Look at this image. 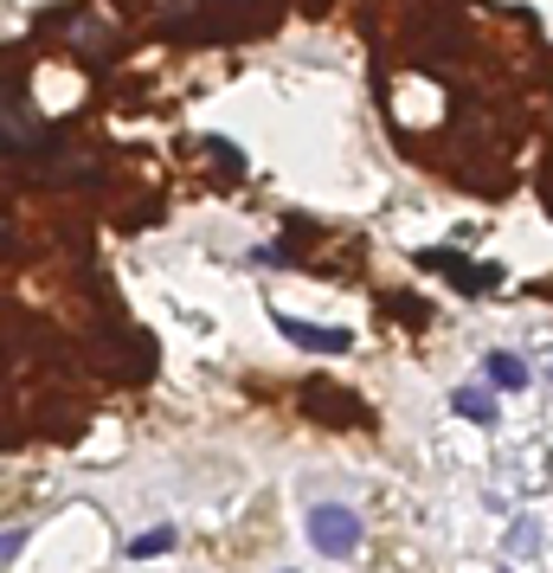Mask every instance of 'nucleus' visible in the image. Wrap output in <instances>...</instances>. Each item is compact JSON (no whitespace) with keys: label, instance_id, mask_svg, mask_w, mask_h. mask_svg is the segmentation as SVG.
<instances>
[{"label":"nucleus","instance_id":"nucleus-1","mask_svg":"<svg viewBox=\"0 0 553 573\" xmlns=\"http://www.w3.org/2000/svg\"><path fill=\"white\" fill-rule=\"evenodd\" d=\"M309 541H316V554L348 561V554L361 548V516L341 509V502H316V509H309Z\"/></svg>","mask_w":553,"mask_h":573},{"label":"nucleus","instance_id":"nucleus-2","mask_svg":"<svg viewBox=\"0 0 553 573\" xmlns=\"http://www.w3.org/2000/svg\"><path fill=\"white\" fill-rule=\"evenodd\" d=\"M425 265H444L464 290H489V284H502V270H496V265H464L457 252H425Z\"/></svg>","mask_w":553,"mask_h":573},{"label":"nucleus","instance_id":"nucleus-3","mask_svg":"<svg viewBox=\"0 0 553 573\" xmlns=\"http://www.w3.org/2000/svg\"><path fill=\"white\" fill-rule=\"evenodd\" d=\"M482 374H489V386L515 393V386H528V361H521V354H509V348H496V354L482 361Z\"/></svg>","mask_w":553,"mask_h":573},{"label":"nucleus","instance_id":"nucleus-4","mask_svg":"<svg viewBox=\"0 0 553 573\" xmlns=\"http://www.w3.org/2000/svg\"><path fill=\"white\" fill-rule=\"evenodd\" d=\"M284 336H290V342H302V348H322V354H341V348H348V336L309 329V322H290V316H284Z\"/></svg>","mask_w":553,"mask_h":573},{"label":"nucleus","instance_id":"nucleus-5","mask_svg":"<svg viewBox=\"0 0 553 573\" xmlns=\"http://www.w3.org/2000/svg\"><path fill=\"white\" fill-rule=\"evenodd\" d=\"M450 406H457V413H470V420H482V425H496V406H489L482 393H470V386H464V393H457Z\"/></svg>","mask_w":553,"mask_h":573},{"label":"nucleus","instance_id":"nucleus-6","mask_svg":"<svg viewBox=\"0 0 553 573\" xmlns=\"http://www.w3.org/2000/svg\"><path fill=\"white\" fill-rule=\"evenodd\" d=\"M168 541H174V529H155V535H142V541H136V548H129V554H161Z\"/></svg>","mask_w":553,"mask_h":573},{"label":"nucleus","instance_id":"nucleus-7","mask_svg":"<svg viewBox=\"0 0 553 573\" xmlns=\"http://www.w3.org/2000/svg\"><path fill=\"white\" fill-rule=\"evenodd\" d=\"M20 541H26L20 529H13V535H0V561H13V554H20Z\"/></svg>","mask_w":553,"mask_h":573},{"label":"nucleus","instance_id":"nucleus-8","mask_svg":"<svg viewBox=\"0 0 553 573\" xmlns=\"http://www.w3.org/2000/svg\"><path fill=\"white\" fill-rule=\"evenodd\" d=\"M547 381H553V368H547Z\"/></svg>","mask_w":553,"mask_h":573}]
</instances>
